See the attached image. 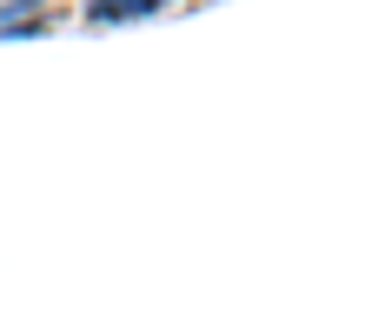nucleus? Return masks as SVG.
I'll return each mask as SVG.
<instances>
[{"mask_svg":"<svg viewBox=\"0 0 365 332\" xmlns=\"http://www.w3.org/2000/svg\"><path fill=\"white\" fill-rule=\"evenodd\" d=\"M140 14H160V0H93L87 20L100 27V20H140Z\"/></svg>","mask_w":365,"mask_h":332,"instance_id":"obj_1","label":"nucleus"},{"mask_svg":"<svg viewBox=\"0 0 365 332\" xmlns=\"http://www.w3.org/2000/svg\"><path fill=\"white\" fill-rule=\"evenodd\" d=\"M27 7H40V0H7V7H0V34L20 27V14H27Z\"/></svg>","mask_w":365,"mask_h":332,"instance_id":"obj_2","label":"nucleus"}]
</instances>
